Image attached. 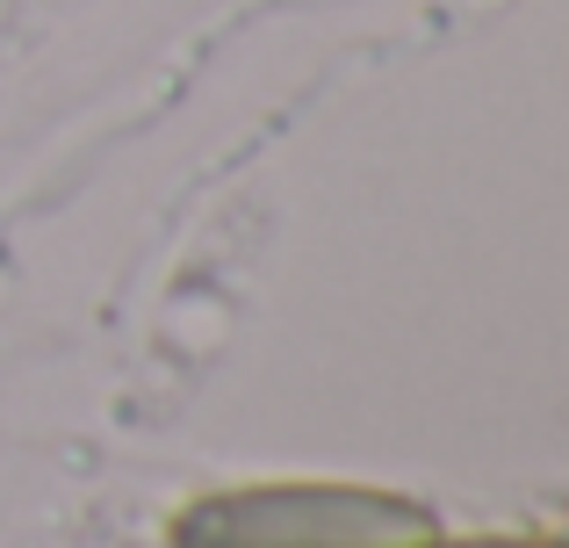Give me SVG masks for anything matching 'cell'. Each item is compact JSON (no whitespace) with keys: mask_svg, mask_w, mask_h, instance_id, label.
I'll return each instance as SVG.
<instances>
[{"mask_svg":"<svg viewBox=\"0 0 569 548\" xmlns=\"http://www.w3.org/2000/svg\"><path fill=\"white\" fill-rule=\"evenodd\" d=\"M411 548H569V535H426Z\"/></svg>","mask_w":569,"mask_h":548,"instance_id":"2","label":"cell"},{"mask_svg":"<svg viewBox=\"0 0 569 548\" xmlns=\"http://www.w3.org/2000/svg\"><path fill=\"white\" fill-rule=\"evenodd\" d=\"M440 535L426 498L382 484H223L167 520V548H411Z\"/></svg>","mask_w":569,"mask_h":548,"instance_id":"1","label":"cell"}]
</instances>
